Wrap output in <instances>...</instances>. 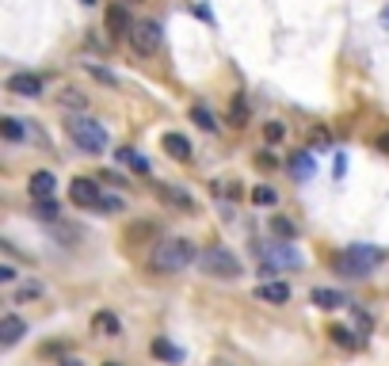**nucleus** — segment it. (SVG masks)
I'll list each match as a JSON object with an SVG mask.
<instances>
[{"label":"nucleus","mask_w":389,"mask_h":366,"mask_svg":"<svg viewBox=\"0 0 389 366\" xmlns=\"http://www.w3.org/2000/svg\"><path fill=\"white\" fill-rule=\"evenodd\" d=\"M328 336L336 340L340 347H359V340H355V336H351V332H347V328H328Z\"/></svg>","instance_id":"26"},{"label":"nucleus","mask_w":389,"mask_h":366,"mask_svg":"<svg viewBox=\"0 0 389 366\" xmlns=\"http://www.w3.org/2000/svg\"><path fill=\"white\" fill-rule=\"evenodd\" d=\"M0 134H4L8 142H20V137H23V122L20 119H0Z\"/></svg>","instance_id":"22"},{"label":"nucleus","mask_w":389,"mask_h":366,"mask_svg":"<svg viewBox=\"0 0 389 366\" xmlns=\"http://www.w3.org/2000/svg\"><path fill=\"white\" fill-rule=\"evenodd\" d=\"M69 199L77 202V206L92 210V206H100V202H103V191H100V183H96V180H88V176H77V180L69 183Z\"/></svg>","instance_id":"7"},{"label":"nucleus","mask_w":389,"mask_h":366,"mask_svg":"<svg viewBox=\"0 0 389 366\" xmlns=\"http://www.w3.org/2000/svg\"><path fill=\"white\" fill-rule=\"evenodd\" d=\"M92 328L100 332V336H107V340H115L119 332H123V321H119L115 313H111V309H100V313L92 317Z\"/></svg>","instance_id":"14"},{"label":"nucleus","mask_w":389,"mask_h":366,"mask_svg":"<svg viewBox=\"0 0 389 366\" xmlns=\"http://www.w3.org/2000/svg\"><path fill=\"white\" fill-rule=\"evenodd\" d=\"M84 4H96V0H84Z\"/></svg>","instance_id":"36"},{"label":"nucleus","mask_w":389,"mask_h":366,"mask_svg":"<svg viewBox=\"0 0 389 366\" xmlns=\"http://www.w3.org/2000/svg\"><path fill=\"white\" fill-rule=\"evenodd\" d=\"M27 187H31V195H35V199H54V191H58V180H54L50 172H35Z\"/></svg>","instance_id":"16"},{"label":"nucleus","mask_w":389,"mask_h":366,"mask_svg":"<svg viewBox=\"0 0 389 366\" xmlns=\"http://www.w3.org/2000/svg\"><path fill=\"white\" fill-rule=\"evenodd\" d=\"M382 23H386V27H389V8H386V12H382Z\"/></svg>","instance_id":"33"},{"label":"nucleus","mask_w":389,"mask_h":366,"mask_svg":"<svg viewBox=\"0 0 389 366\" xmlns=\"http://www.w3.org/2000/svg\"><path fill=\"white\" fill-rule=\"evenodd\" d=\"M199 267L210 275V279H222V282L241 279V259L233 256L225 244H210L206 252H199Z\"/></svg>","instance_id":"3"},{"label":"nucleus","mask_w":389,"mask_h":366,"mask_svg":"<svg viewBox=\"0 0 389 366\" xmlns=\"http://www.w3.org/2000/svg\"><path fill=\"white\" fill-rule=\"evenodd\" d=\"M65 134L73 137V145H77L80 153H103L107 149V130L92 119H80V115L69 119L65 122Z\"/></svg>","instance_id":"4"},{"label":"nucleus","mask_w":389,"mask_h":366,"mask_svg":"<svg viewBox=\"0 0 389 366\" xmlns=\"http://www.w3.org/2000/svg\"><path fill=\"white\" fill-rule=\"evenodd\" d=\"M23 336H27V321H23V317H15V313L0 317V347L20 344Z\"/></svg>","instance_id":"8"},{"label":"nucleus","mask_w":389,"mask_h":366,"mask_svg":"<svg viewBox=\"0 0 389 366\" xmlns=\"http://www.w3.org/2000/svg\"><path fill=\"white\" fill-rule=\"evenodd\" d=\"M8 92L15 96H43V77H35V73H15V77H8Z\"/></svg>","instance_id":"11"},{"label":"nucleus","mask_w":389,"mask_h":366,"mask_svg":"<svg viewBox=\"0 0 389 366\" xmlns=\"http://www.w3.org/2000/svg\"><path fill=\"white\" fill-rule=\"evenodd\" d=\"M378 264H386V252L374 244H347L344 252L332 256V271L344 275V279H367Z\"/></svg>","instance_id":"1"},{"label":"nucleus","mask_w":389,"mask_h":366,"mask_svg":"<svg viewBox=\"0 0 389 366\" xmlns=\"http://www.w3.org/2000/svg\"><path fill=\"white\" fill-rule=\"evenodd\" d=\"M310 302H313V305H321V309H344V305H347V298L340 294V290L317 287V290H313V294H310Z\"/></svg>","instance_id":"15"},{"label":"nucleus","mask_w":389,"mask_h":366,"mask_svg":"<svg viewBox=\"0 0 389 366\" xmlns=\"http://www.w3.org/2000/svg\"><path fill=\"white\" fill-rule=\"evenodd\" d=\"M264 137H267V142H282V137H287V126H282V122H267Z\"/></svg>","instance_id":"27"},{"label":"nucleus","mask_w":389,"mask_h":366,"mask_svg":"<svg viewBox=\"0 0 389 366\" xmlns=\"http://www.w3.org/2000/svg\"><path fill=\"white\" fill-rule=\"evenodd\" d=\"M35 214H38V218H46V222H54L61 210H58V202H54V199H35Z\"/></svg>","instance_id":"23"},{"label":"nucleus","mask_w":389,"mask_h":366,"mask_svg":"<svg viewBox=\"0 0 389 366\" xmlns=\"http://www.w3.org/2000/svg\"><path fill=\"white\" fill-rule=\"evenodd\" d=\"M378 149H382V153H386V157H389V130H386V134H382V137H378Z\"/></svg>","instance_id":"32"},{"label":"nucleus","mask_w":389,"mask_h":366,"mask_svg":"<svg viewBox=\"0 0 389 366\" xmlns=\"http://www.w3.org/2000/svg\"><path fill=\"white\" fill-rule=\"evenodd\" d=\"M153 191H157L160 199L168 202V206H176V210H188V214L194 210V199H191L188 191H183V187H172V183H153Z\"/></svg>","instance_id":"10"},{"label":"nucleus","mask_w":389,"mask_h":366,"mask_svg":"<svg viewBox=\"0 0 389 366\" xmlns=\"http://www.w3.org/2000/svg\"><path fill=\"white\" fill-rule=\"evenodd\" d=\"M123 4H145V0H123Z\"/></svg>","instance_id":"34"},{"label":"nucleus","mask_w":389,"mask_h":366,"mask_svg":"<svg viewBox=\"0 0 389 366\" xmlns=\"http://www.w3.org/2000/svg\"><path fill=\"white\" fill-rule=\"evenodd\" d=\"M229 119H233V126H245V119H248V103L241 100V96H237V100H233V111H229Z\"/></svg>","instance_id":"25"},{"label":"nucleus","mask_w":389,"mask_h":366,"mask_svg":"<svg viewBox=\"0 0 389 366\" xmlns=\"http://www.w3.org/2000/svg\"><path fill=\"white\" fill-rule=\"evenodd\" d=\"M160 43H165V31H160V23L137 20L134 27H130V46H134L142 58H153V54L160 50Z\"/></svg>","instance_id":"5"},{"label":"nucleus","mask_w":389,"mask_h":366,"mask_svg":"<svg viewBox=\"0 0 389 366\" xmlns=\"http://www.w3.org/2000/svg\"><path fill=\"white\" fill-rule=\"evenodd\" d=\"M252 202L256 206H275V202H279V191L267 187V183H259V187H252Z\"/></svg>","instance_id":"21"},{"label":"nucleus","mask_w":389,"mask_h":366,"mask_svg":"<svg viewBox=\"0 0 389 366\" xmlns=\"http://www.w3.org/2000/svg\"><path fill=\"white\" fill-rule=\"evenodd\" d=\"M191 122H194V126H199V130H210V134H214V130H218V119H214V111H206V107H202V103H194V107H191Z\"/></svg>","instance_id":"20"},{"label":"nucleus","mask_w":389,"mask_h":366,"mask_svg":"<svg viewBox=\"0 0 389 366\" xmlns=\"http://www.w3.org/2000/svg\"><path fill=\"white\" fill-rule=\"evenodd\" d=\"M160 145H165V153H168L172 160H180V165H188V160L194 157L191 142H188L183 134H176V130H172V134H165V137H160Z\"/></svg>","instance_id":"12"},{"label":"nucleus","mask_w":389,"mask_h":366,"mask_svg":"<svg viewBox=\"0 0 389 366\" xmlns=\"http://www.w3.org/2000/svg\"><path fill=\"white\" fill-rule=\"evenodd\" d=\"M279 267H302V252L290 248V244H271V248H264V271L275 275Z\"/></svg>","instance_id":"6"},{"label":"nucleus","mask_w":389,"mask_h":366,"mask_svg":"<svg viewBox=\"0 0 389 366\" xmlns=\"http://www.w3.org/2000/svg\"><path fill=\"white\" fill-rule=\"evenodd\" d=\"M153 355H157V359H165V363H183V351L176 344H168L165 336L153 340Z\"/></svg>","instance_id":"18"},{"label":"nucleus","mask_w":389,"mask_h":366,"mask_svg":"<svg viewBox=\"0 0 389 366\" xmlns=\"http://www.w3.org/2000/svg\"><path fill=\"white\" fill-rule=\"evenodd\" d=\"M271 229L279 233V237H287V241L298 233V229H294V222H290V218H282V214H271Z\"/></svg>","instance_id":"24"},{"label":"nucleus","mask_w":389,"mask_h":366,"mask_svg":"<svg viewBox=\"0 0 389 366\" xmlns=\"http://www.w3.org/2000/svg\"><path fill=\"white\" fill-rule=\"evenodd\" d=\"M103 366H119V363H103Z\"/></svg>","instance_id":"35"},{"label":"nucleus","mask_w":389,"mask_h":366,"mask_svg":"<svg viewBox=\"0 0 389 366\" xmlns=\"http://www.w3.org/2000/svg\"><path fill=\"white\" fill-rule=\"evenodd\" d=\"M290 172H294V180H310V176L317 172L313 153H294V157H290Z\"/></svg>","instance_id":"17"},{"label":"nucleus","mask_w":389,"mask_h":366,"mask_svg":"<svg viewBox=\"0 0 389 366\" xmlns=\"http://www.w3.org/2000/svg\"><path fill=\"white\" fill-rule=\"evenodd\" d=\"M119 160H123L126 168H134V172H142V176H149V160L142 157L137 149H119Z\"/></svg>","instance_id":"19"},{"label":"nucleus","mask_w":389,"mask_h":366,"mask_svg":"<svg viewBox=\"0 0 389 366\" xmlns=\"http://www.w3.org/2000/svg\"><path fill=\"white\" fill-rule=\"evenodd\" d=\"M256 298H259V302H271V305H287L290 302V287H287V282H259Z\"/></svg>","instance_id":"13"},{"label":"nucleus","mask_w":389,"mask_h":366,"mask_svg":"<svg viewBox=\"0 0 389 366\" xmlns=\"http://www.w3.org/2000/svg\"><path fill=\"white\" fill-rule=\"evenodd\" d=\"M4 282H15V267L0 264V287H4Z\"/></svg>","instance_id":"31"},{"label":"nucleus","mask_w":389,"mask_h":366,"mask_svg":"<svg viewBox=\"0 0 389 366\" xmlns=\"http://www.w3.org/2000/svg\"><path fill=\"white\" fill-rule=\"evenodd\" d=\"M100 210H111V214H119V210H123V199H107V195H103Z\"/></svg>","instance_id":"30"},{"label":"nucleus","mask_w":389,"mask_h":366,"mask_svg":"<svg viewBox=\"0 0 389 366\" xmlns=\"http://www.w3.org/2000/svg\"><path fill=\"white\" fill-rule=\"evenodd\" d=\"M61 103H65V107H84V96H77V92H61Z\"/></svg>","instance_id":"29"},{"label":"nucleus","mask_w":389,"mask_h":366,"mask_svg":"<svg viewBox=\"0 0 389 366\" xmlns=\"http://www.w3.org/2000/svg\"><path fill=\"white\" fill-rule=\"evenodd\" d=\"M130 27H134V20H130L126 4H111L107 8V31H111V38H130Z\"/></svg>","instance_id":"9"},{"label":"nucleus","mask_w":389,"mask_h":366,"mask_svg":"<svg viewBox=\"0 0 389 366\" xmlns=\"http://www.w3.org/2000/svg\"><path fill=\"white\" fill-rule=\"evenodd\" d=\"M84 69H88V73H92V77H96V80H103V84H119V80H115V77H111V73H107V69H100V65H84Z\"/></svg>","instance_id":"28"},{"label":"nucleus","mask_w":389,"mask_h":366,"mask_svg":"<svg viewBox=\"0 0 389 366\" xmlns=\"http://www.w3.org/2000/svg\"><path fill=\"white\" fill-rule=\"evenodd\" d=\"M194 259H199V252H194V244L188 237H168V241H160L157 248H153L149 271L153 275H180L183 267L194 264Z\"/></svg>","instance_id":"2"}]
</instances>
